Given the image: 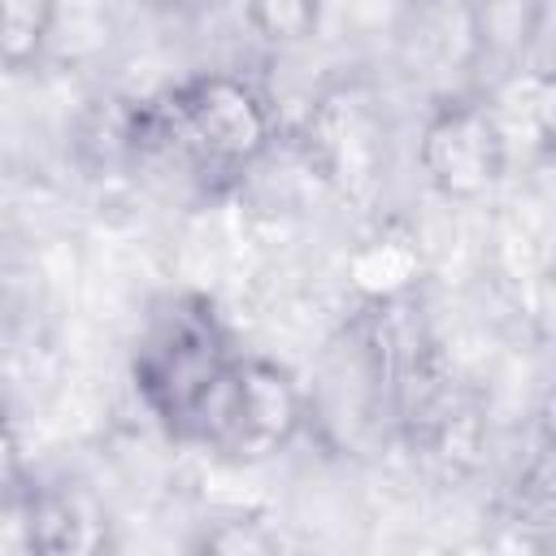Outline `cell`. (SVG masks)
Returning <instances> with one entry per match:
<instances>
[{"mask_svg":"<svg viewBox=\"0 0 556 556\" xmlns=\"http://www.w3.org/2000/svg\"><path fill=\"white\" fill-rule=\"evenodd\" d=\"M235 361L213 308L182 295L148 317L135 348V387L169 434L200 443Z\"/></svg>","mask_w":556,"mask_h":556,"instance_id":"cell-1","label":"cell"},{"mask_svg":"<svg viewBox=\"0 0 556 556\" xmlns=\"http://www.w3.org/2000/svg\"><path fill=\"white\" fill-rule=\"evenodd\" d=\"M135 148L156 143L200 174H243L274 143L265 96L235 74H200L165 104L139 113L126 130Z\"/></svg>","mask_w":556,"mask_h":556,"instance_id":"cell-2","label":"cell"},{"mask_svg":"<svg viewBox=\"0 0 556 556\" xmlns=\"http://www.w3.org/2000/svg\"><path fill=\"white\" fill-rule=\"evenodd\" d=\"M304 421L308 395L300 391V382L274 361L239 356L204 421L200 443L230 460H261L287 447Z\"/></svg>","mask_w":556,"mask_h":556,"instance_id":"cell-3","label":"cell"},{"mask_svg":"<svg viewBox=\"0 0 556 556\" xmlns=\"http://www.w3.org/2000/svg\"><path fill=\"white\" fill-rule=\"evenodd\" d=\"M426 182L447 200H478L504 178L508 143L500 117L469 96H443L417 135Z\"/></svg>","mask_w":556,"mask_h":556,"instance_id":"cell-4","label":"cell"},{"mask_svg":"<svg viewBox=\"0 0 556 556\" xmlns=\"http://www.w3.org/2000/svg\"><path fill=\"white\" fill-rule=\"evenodd\" d=\"M482 26L465 0H408L404 17V56L413 74H452L465 70L478 52Z\"/></svg>","mask_w":556,"mask_h":556,"instance_id":"cell-5","label":"cell"},{"mask_svg":"<svg viewBox=\"0 0 556 556\" xmlns=\"http://www.w3.org/2000/svg\"><path fill=\"white\" fill-rule=\"evenodd\" d=\"M308 135H313L330 178L365 182L382 165V130H378L369 104L348 91L321 100L317 117L308 122Z\"/></svg>","mask_w":556,"mask_h":556,"instance_id":"cell-6","label":"cell"},{"mask_svg":"<svg viewBox=\"0 0 556 556\" xmlns=\"http://www.w3.org/2000/svg\"><path fill=\"white\" fill-rule=\"evenodd\" d=\"M348 274H352V287L365 300L391 304V300H400L417 282L421 256H417L413 239H404V235H378V239H369V243H361L352 252Z\"/></svg>","mask_w":556,"mask_h":556,"instance_id":"cell-7","label":"cell"},{"mask_svg":"<svg viewBox=\"0 0 556 556\" xmlns=\"http://www.w3.org/2000/svg\"><path fill=\"white\" fill-rule=\"evenodd\" d=\"M61 0H0V56L17 74L39 61V52L52 39Z\"/></svg>","mask_w":556,"mask_h":556,"instance_id":"cell-8","label":"cell"},{"mask_svg":"<svg viewBox=\"0 0 556 556\" xmlns=\"http://www.w3.org/2000/svg\"><path fill=\"white\" fill-rule=\"evenodd\" d=\"M248 26L274 48H300L321 26V0H243Z\"/></svg>","mask_w":556,"mask_h":556,"instance_id":"cell-9","label":"cell"},{"mask_svg":"<svg viewBox=\"0 0 556 556\" xmlns=\"http://www.w3.org/2000/svg\"><path fill=\"white\" fill-rule=\"evenodd\" d=\"M526 61L539 74H552L556 70V0H530L526 4Z\"/></svg>","mask_w":556,"mask_h":556,"instance_id":"cell-10","label":"cell"},{"mask_svg":"<svg viewBox=\"0 0 556 556\" xmlns=\"http://www.w3.org/2000/svg\"><path fill=\"white\" fill-rule=\"evenodd\" d=\"M204 547H208V552L239 556V552H274L278 539H274L261 521H222L217 530L204 534Z\"/></svg>","mask_w":556,"mask_h":556,"instance_id":"cell-11","label":"cell"},{"mask_svg":"<svg viewBox=\"0 0 556 556\" xmlns=\"http://www.w3.org/2000/svg\"><path fill=\"white\" fill-rule=\"evenodd\" d=\"M534 130L543 148L556 156V70L534 78Z\"/></svg>","mask_w":556,"mask_h":556,"instance_id":"cell-12","label":"cell"}]
</instances>
